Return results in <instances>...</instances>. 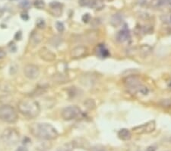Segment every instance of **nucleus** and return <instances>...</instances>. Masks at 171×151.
Instances as JSON below:
<instances>
[{
  "label": "nucleus",
  "mask_w": 171,
  "mask_h": 151,
  "mask_svg": "<svg viewBox=\"0 0 171 151\" xmlns=\"http://www.w3.org/2000/svg\"><path fill=\"white\" fill-rule=\"evenodd\" d=\"M122 22V18L119 14H115L111 17V20H110V23L114 26L117 27L119 25H121Z\"/></svg>",
  "instance_id": "15"
},
{
  "label": "nucleus",
  "mask_w": 171,
  "mask_h": 151,
  "mask_svg": "<svg viewBox=\"0 0 171 151\" xmlns=\"http://www.w3.org/2000/svg\"><path fill=\"white\" fill-rule=\"evenodd\" d=\"M156 128V123L155 121H150L147 123L134 128V133L137 134H149L153 132Z\"/></svg>",
  "instance_id": "7"
},
{
  "label": "nucleus",
  "mask_w": 171,
  "mask_h": 151,
  "mask_svg": "<svg viewBox=\"0 0 171 151\" xmlns=\"http://www.w3.org/2000/svg\"><path fill=\"white\" fill-rule=\"evenodd\" d=\"M155 147H154V146H149V147L147 149V151H155Z\"/></svg>",
  "instance_id": "29"
},
{
  "label": "nucleus",
  "mask_w": 171,
  "mask_h": 151,
  "mask_svg": "<svg viewBox=\"0 0 171 151\" xmlns=\"http://www.w3.org/2000/svg\"><path fill=\"white\" fill-rule=\"evenodd\" d=\"M90 151H105V147L101 145H96L90 148Z\"/></svg>",
  "instance_id": "21"
},
{
  "label": "nucleus",
  "mask_w": 171,
  "mask_h": 151,
  "mask_svg": "<svg viewBox=\"0 0 171 151\" xmlns=\"http://www.w3.org/2000/svg\"><path fill=\"white\" fill-rule=\"evenodd\" d=\"M124 84L128 89L132 90L135 92L141 93L142 95H147L148 89L146 86L141 83L139 78L135 76L128 77L124 80Z\"/></svg>",
  "instance_id": "3"
},
{
  "label": "nucleus",
  "mask_w": 171,
  "mask_h": 151,
  "mask_svg": "<svg viewBox=\"0 0 171 151\" xmlns=\"http://www.w3.org/2000/svg\"><path fill=\"white\" fill-rule=\"evenodd\" d=\"M167 86H168V88L170 89H171V80H170V81L168 82Z\"/></svg>",
  "instance_id": "30"
},
{
  "label": "nucleus",
  "mask_w": 171,
  "mask_h": 151,
  "mask_svg": "<svg viewBox=\"0 0 171 151\" xmlns=\"http://www.w3.org/2000/svg\"><path fill=\"white\" fill-rule=\"evenodd\" d=\"M130 38V34L129 31H128V28H126V26H124L122 28V30H120L118 32L116 35L117 40L119 42H125L126 41H128Z\"/></svg>",
  "instance_id": "12"
},
{
  "label": "nucleus",
  "mask_w": 171,
  "mask_h": 151,
  "mask_svg": "<svg viewBox=\"0 0 171 151\" xmlns=\"http://www.w3.org/2000/svg\"><path fill=\"white\" fill-rule=\"evenodd\" d=\"M104 3L103 0H90L89 7H91L95 9H101L104 8Z\"/></svg>",
  "instance_id": "14"
},
{
  "label": "nucleus",
  "mask_w": 171,
  "mask_h": 151,
  "mask_svg": "<svg viewBox=\"0 0 171 151\" xmlns=\"http://www.w3.org/2000/svg\"><path fill=\"white\" fill-rule=\"evenodd\" d=\"M170 20H171V17H170Z\"/></svg>",
  "instance_id": "34"
},
{
  "label": "nucleus",
  "mask_w": 171,
  "mask_h": 151,
  "mask_svg": "<svg viewBox=\"0 0 171 151\" xmlns=\"http://www.w3.org/2000/svg\"><path fill=\"white\" fill-rule=\"evenodd\" d=\"M16 151H28V149L25 147V146H19V147L16 149Z\"/></svg>",
  "instance_id": "28"
},
{
  "label": "nucleus",
  "mask_w": 171,
  "mask_h": 151,
  "mask_svg": "<svg viewBox=\"0 0 171 151\" xmlns=\"http://www.w3.org/2000/svg\"><path fill=\"white\" fill-rule=\"evenodd\" d=\"M72 147H70V148H66V149H65V150H60V151H71L72 150Z\"/></svg>",
  "instance_id": "31"
},
{
  "label": "nucleus",
  "mask_w": 171,
  "mask_h": 151,
  "mask_svg": "<svg viewBox=\"0 0 171 151\" xmlns=\"http://www.w3.org/2000/svg\"><path fill=\"white\" fill-rule=\"evenodd\" d=\"M53 81H55L56 83H66V82L67 81V78L65 77L64 75L60 74V73L54 75L53 77Z\"/></svg>",
  "instance_id": "16"
},
{
  "label": "nucleus",
  "mask_w": 171,
  "mask_h": 151,
  "mask_svg": "<svg viewBox=\"0 0 171 151\" xmlns=\"http://www.w3.org/2000/svg\"><path fill=\"white\" fill-rule=\"evenodd\" d=\"M140 50H141V53H145L144 56H147L152 52V48L149 46H147V45H144V46L141 47Z\"/></svg>",
  "instance_id": "20"
},
{
  "label": "nucleus",
  "mask_w": 171,
  "mask_h": 151,
  "mask_svg": "<svg viewBox=\"0 0 171 151\" xmlns=\"http://www.w3.org/2000/svg\"><path fill=\"white\" fill-rule=\"evenodd\" d=\"M49 6L50 8L53 9V10H61L62 11V5L59 3V2H51L49 4Z\"/></svg>",
  "instance_id": "18"
},
{
  "label": "nucleus",
  "mask_w": 171,
  "mask_h": 151,
  "mask_svg": "<svg viewBox=\"0 0 171 151\" xmlns=\"http://www.w3.org/2000/svg\"><path fill=\"white\" fill-rule=\"evenodd\" d=\"M82 114V111L80 108L76 105H72V106L66 107L63 108L61 112L62 118L65 121H72L80 117Z\"/></svg>",
  "instance_id": "5"
},
{
  "label": "nucleus",
  "mask_w": 171,
  "mask_h": 151,
  "mask_svg": "<svg viewBox=\"0 0 171 151\" xmlns=\"http://www.w3.org/2000/svg\"><path fill=\"white\" fill-rule=\"evenodd\" d=\"M29 5H30V2H28V1H23V2H22L20 3V6L22 7V8H28V7H29Z\"/></svg>",
  "instance_id": "26"
},
{
  "label": "nucleus",
  "mask_w": 171,
  "mask_h": 151,
  "mask_svg": "<svg viewBox=\"0 0 171 151\" xmlns=\"http://www.w3.org/2000/svg\"><path fill=\"white\" fill-rule=\"evenodd\" d=\"M41 39V36H40L39 34H33L31 36V41L33 44L34 46H35V45L38 44L40 42Z\"/></svg>",
  "instance_id": "17"
},
{
  "label": "nucleus",
  "mask_w": 171,
  "mask_h": 151,
  "mask_svg": "<svg viewBox=\"0 0 171 151\" xmlns=\"http://www.w3.org/2000/svg\"><path fill=\"white\" fill-rule=\"evenodd\" d=\"M37 25L38 28H44L45 26L44 20H43V19H39V20H37Z\"/></svg>",
  "instance_id": "24"
},
{
  "label": "nucleus",
  "mask_w": 171,
  "mask_h": 151,
  "mask_svg": "<svg viewBox=\"0 0 171 151\" xmlns=\"http://www.w3.org/2000/svg\"><path fill=\"white\" fill-rule=\"evenodd\" d=\"M2 138L7 144H15L19 140V134L14 128H8L3 131Z\"/></svg>",
  "instance_id": "6"
},
{
  "label": "nucleus",
  "mask_w": 171,
  "mask_h": 151,
  "mask_svg": "<svg viewBox=\"0 0 171 151\" xmlns=\"http://www.w3.org/2000/svg\"><path fill=\"white\" fill-rule=\"evenodd\" d=\"M117 135H118V137L120 140L124 141L129 140L132 136L131 131L129 130L126 129V128H122V129L119 130L118 131V133H117Z\"/></svg>",
  "instance_id": "13"
},
{
  "label": "nucleus",
  "mask_w": 171,
  "mask_h": 151,
  "mask_svg": "<svg viewBox=\"0 0 171 151\" xmlns=\"http://www.w3.org/2000/svg\"><path fill=\"white\" fill-rule=\"evenodd\" d=\"M5 56H6V53H5L4 50H0V60H1V59L5 58Z\"/></svg>",
  "instance_id": "27"
},
{
  "label": "nucleus",
  "mask_w": 171,
  "mask_h": 151,
  "mask_svg": "<svg viewBox=\"0 0 171 151\" xmlns=\"http://www.w3.org/2000/svg\"><path fill=\"white\" fill-rule=\"evenodd\" d=\"M88 54V49L84 45H78L71 50L70 56L72 59H79L84 57Z\"/></svg>",
  "instance_id": "9"
},
{
  "label": "nucleus",
  "mask_w": 171,
  "mask_h": 151,
  "mask_svg": "<svg viewBox=\"0 0 171 151\" xmlns=\"http://www.w3.org/2000/svg\"><path fill=\"white\" fill-rule=\"evenodd\" d=\"M90 15H89L88 13L84 14V15H83L82 20H83V22H85V23H87V22H88L89 21H90Z\"/></svg>",
  "instance_id": "25"
},
{
  "label": "nucleus",
  "mask_w": 171,
  "mask_h": 151,
  "mask_svg": "<svg viewBox=\"0 0 171 151\" xmlns=\"http://www.w3.org/2000/svg\"><path fill=\"white\" fill-rule=\"evenodd\" d=\"M170 142H171V137H170Z\"/></svg>",
  "instance_id": "33"
},
{
  "label": "nucleus",
  "mask_w": 171,
  "mask_h": 151,
  "mask_svg": "<svg viewBox=\"0 0 171 151\" xmlns=\"http://www.w3.org/2000/svg\"><path fill=\"white\" fill-rule=\"evenodd\" d=\"M19 112L28 118H35L40 115V108L36 101L31 99H24L18 104Z\"/></svg>",
  "instance_id": "2"
},
{
  "label": "nucleus",
  "mask_w": 171,
  "mask_h": 151,
  "mask_svg": "<svg viewBox=\"0 0 171 151\" xmlns=\"http://www.w3.org/2000/svg\"><path fill=\"white\" fill-rule=\"evenodd\" d=\"M161 105L163 107L171 106V99H164L161 101Z\"/></svg>",
  "instance_id": "23"
},
{
  "label": "nucleus",
  "mask_w": 171,
  "mask_h": 151,
  "mask_svg": "<svg viewBox=\"0 0 171 151\" xmlns=\"http://www.w3.org/2000/svg\"><path fill=\"white\" fill-rule=\"evenodd\" d=\"M30 131L37 138L45 140H53L59 136L56 128L48 123H34L30 126Z\"/></svg>",
  "instance_id": "1"
},
{
  "label": "nucleus",
  "mask_w": 171,
  "mask_h": 151,
  "mask_svg": "<svg viewBox=\"0 0 171 151\" xmlns=\"http://www.w3.org/2000/svg\"><path fill=\"white\" fill-rule=\"evenodd\" d=\"M34 5L38 9H43L45 7V2L43 0H35Z\"/></svg>",
  "instance_id": "19"
},
{
  "label": "nucleus",
  "mask_w": 171,
  "mask_h": 151,
  "mask_svg": "<svg viewBox=\"0 0 171 151\" xmlns=\"http://www.w3.org/2000/svg\"><path fill=\"white\" fill-rule=\"evenodd\" d=\"M164 1H167V2H170V0H164Z\"/></svg>",
  "instance_id": "32"
},
{
  "label": "nucleus",
  "mask_w": 171,
  "mask_h": 151,
  "mask_svg": "<svg viewBox=\"0 0 171 151\" xmlns=\"http://www.w3.org/2000/svg\"><path fill=\"white\" fill-rule=\"evenodd\" d=\"M18 113L11 105H5L0 106V120L5 123L14 124L18 121Z\"/></svg>",
  "instance_id": "4"
},
{
  "label": "nucleus",
  "mask_w": 171,
  "mask_h": 151,
  "mask_svg": "<svg viewBox=\"0 0 171 151\" xmlns=\"http://www.w3.org/2000/svg\"><path fill=\"white\" fill-rule=\"evenodd\" d=\"M95 53L100 58H107L110 56V52L104 44H99L96 47Z\"/></svg>",
  "instance_id": "11"
},
{
  "label": "nucleus",
  "mask_w": 171,
  "mask_h": 151,
  "mask_svg": "<svg viewBox=\"0 0 171 151\" xmlns=\"http://www.w3.org/2000/svg\"><path fill=\"white\" fill-rule=\"evenodd\" d=\"M24 74L29 80H35L40 75V69L37 65L29 63L24 67Z\"/></svg>",
  "instance_id": "8"
},
{
  "label": "nucleus",
  "mask_w": 171,
  "mask_h": 151,
  "mask_svg": "<svg viewBox=\"0 0 171 151\" xmlns=\"http://www.w3.org/2000/svg\"><path fill=\"white\" fill-rule=\"evenodd\" d=\"M38 55L40 59L46 62H53L56 59V55L45 47L40 49L38 51Z\"/></svg>",
  "instance_id": "10"
},
{
  "label": "nucleus",
  "mask_w": 171,
  "mask_h": 151,
  "mask_svg": "<svg viewBox=\"0 0 171 151\" xmlns=\"http://www.w3.org/2000/svg\"><path fill=\"white\" fill-rule=\"evenodd\" d=\"M56 29H57L58 32H63V31H64V29H65L64 25H63V24L62 23V22H56Z\"/></svg>",
  "instance_id": "22"
}]
</instances>
